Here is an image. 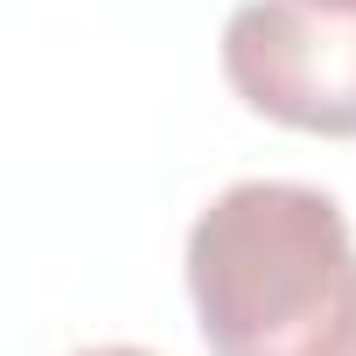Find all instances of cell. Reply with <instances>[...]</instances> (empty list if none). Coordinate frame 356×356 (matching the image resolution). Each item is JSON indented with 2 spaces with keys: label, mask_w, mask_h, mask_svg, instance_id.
Returning a JSON list of instances; mask_svg holds the SVG:
<instances>
[{
  "label": "cell",
  "mask_w": 356,
  "mask_h": 356,
  "mask_svg": "<svg viewBox=\"0 0 356 356\" xmlns=\"http://www.w3.org/2000/svg\"><path fill=\"white\" fill-rule=\"evenodd\" d=\"M231 91L293 133L356 140V15L314 0H245L224 22Z\"/></svg>",
  "instance_id": "2"
},
{
  "label": "cell",
  "mask_w": 356,
  "mask_h": 356,
  "mask_svg": "<svg viewBox=\"0 0 356 356\" xmlns=\"http://www.w3.org/2000/svg\"><path fill=\"white\" fill-rule=\"evenodd\" d=\"M314 8H349V15H356V0H314Z\"/></svg>",
  "instance_id": "4"
},
{
  "label": "cell",
  "mask_w": 356,
  "mask_h": 356,
  "mask_svg": "<svg viewBox=\"0 0 356 356\" xmlns=\"http://www.w3.org/2000/svg\"><path fill=\"white\" fill-rule=\"evenodd\" d=\"M77 356H154V349H126V342H105V349H77Z\"/></svg>",
  "instance_id": "3"
},
{
  "label": "cell",
  "mask_w": 356,
  "mask_h": 356,
  "mask_svg": "<svg viewBox=\"0 0 356 356\" xmlns=\"http://www.w3.org/2000/svg\"><path fill=\"white\" fill-rule=\"evenodd\" d=\"M182 273L210 356H356V238L328 189L231 182Z\"/></svg>",
  "instance_id": "1"
}]
</instances>
